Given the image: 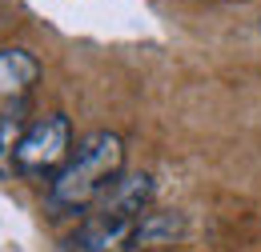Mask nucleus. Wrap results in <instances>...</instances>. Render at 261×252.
<instances>
[{"mask_svg": "<svg viewBox=\"0 0 261 252\" xmlns=\"http://www.w3.org/2000/svg\"><path fill=\"white\" fill-rule=\"evenodd\" d=\"M181 228H185V220L177 212H145L141 224H137L133 244H161V240H173Z\"/></svg>", "mask_w": 261, "mask_h": 252, "instance_id": "423d86ee", "label": "nucleus"}, {"mask_svg": "<svg viewBox=\"0 0 261 252\" xmlns=\"http://www.w3.org/2000/svg\"><path fill=\"white\" fill-rule=\"evenodd\" d=\"M149 200H153V176H149V172H121V176L97 196V204H93L89 212L137 224L141 216H145Z\"/></svg>", "mask_w": 261, "mask_h": 252, "instance_id": "7ed1b4c3", "label": "nucleus"}, {"mask_svg": "<svg viewBox=\"0 0 261 252\" xmlns=\"http://www.w3.org/2000/svg\"><path fill=\"white\" fill-rule=\"evenodd\" d=\"M24 116H20V108H8L4 116H0V176L4 172H16V144H20V136H24Z\"/></svg>", "mask_w": 261, "mask_h": 252, "instance_id": "0eeeda50", "label": "nucleus"}, {"mask_svg": "<svg viewBox=\"0 0 261 252\" xmlns=\"http://www.w3.org/2000/svg\"><path fill=\"white\" fill-rule=\"evenodd\" d=\"M125 172V140L117 132H89L68 160L61 164V172L48 180V208L53 212H85L97 204V196L117 176Z\"/></svg>", "mask_w": 261, "mask_h": 252, "instance_id": "f257e3e1", "label": "nucleus"}, {"mask_svg": "<svg viewBox=\"0 0 261 252\" xmlns=\"http://www.w3.org/2000/svg\"><path fill=\"white\" fill-rule=\"evenodd\" d=\"M40 76V60L29 48H0V100H24Z\"/></svg>", "mask_w": 261, "mask_h": 252, "instance_id": "39448f33", "label": "nucleus"}, {"mask_svg": "<svg viewBox=\"0 0 261 252\" xmlns=\"http://www.w3.org/2000/svg\"><path fill=\"white\" fill-rule=\"evenodd\" d=\"M72 152V124L65 112H48L24 128L20 144H16V172L24 176H57L61 164Z\"/></svg>", "mask_w": 261, "mask_h": 252, "instance_id": "f03ea898", "label": "nucleus"}, {"mask_svg": "<svg viewBox=\"0 0 261 252\" xmlns=\"http://www.w3.org/2000/svg\"><path fill=\"white\" fill-rule=\"evenodd\" d=\"M141 224V220H137ZM133 220H113V216H97L89 212L81 232H76V248L81 252H129L133 236H137Z\"/></svg>", "mask_w": 261, "mask_h": 252, "instance_id": "20e7f679", "label": "nucleus"}]
</instances>
